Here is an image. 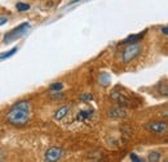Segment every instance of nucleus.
Here are the masks:
<instances>
[{"label":"nucleus","instance_id":"1","mask_svg":"<svg viewBox=\"0 0 168 162\" xmlns=\"http://www.w3.org/2000/svg\"><path fill=\"white\" fill-rule=\"evenodd\" d=\"M30 120V103L22 100L14 104L6 113V121L14 126H25Z\"/></svg>","mask_w":168,"mask_h":162},{"label":"nucleus","instance_id":"2","mask_svg":"<svg viewBox=\"0 0 168 162\" xmlns=\"http://www.w3.org/2000/svg\"><path fill=\"white\" fill-rule=\"evenodd\" d=\"M141 44L140 43H131L126 47L123 51V62L124 63H129L131 61H133L135 58L141 53Z\"/></svg>","mask_w":168,"mask_h":162},{"label":"nucleus","instance_id":"3","mask_svg":"<svg viewBox=\"0 0 168 162\" xmlns=\"http://www.w3.org/2000/svg\"><path fill=\"white\" fill-rule=\"evenodd\" d=\"M30 28V25L27 23V22H25V23H22V25H19L18 27H16L13 31H11L9 34H6V36H5V39H4V43L5 44H9V43H12V41H14L16 39H19L21 36H24L25 34H26V31Z\"/></svg>","mask_w":168,"mask_h":162},{"label":"nucleus","instance_id":"4","mask_svg":"<svg viewBox=\"0 0 168 162\" xmlns=\"http://www.w3.org/2000/svg\"><path fill=\"white\" fill-rule=\"evenodd\" d=\"M62 149L58 148V147H52V148H49L45 153V161L48 162H56L58 161L61 157H62Z\"/></svg>","mask_w":168,"mask_h":162},{"label":"nucleus","instance_id":"5","mask_svg":"<svg viewBox=\"0 0 168 162\" xmlns=\"http://www.w3.org/2000/svg\"><path fill=\"white\" fill-rule=\"evenodd\" d=\"M146 129L151 132H155V134H163L167 130V124L166 122H150L146 125Z\"/></svg>","mask_w":168,"mask_h":162},{"label":"nucleus","instance_id":"6","mask_svg":"<svg viewBox=\"0 0 168 162\" xmlns=\"http://www.w3.org/2000/svg\"><path fill=\"white\" fill-rule=\"evenodd\" d=\"M93 109L92 108H88V109H82L78 115H76V120L78 121H87L93 117Z\"/></svg>","mask_w":168,"mask_h":162},{"label":"nucleus","instance_id":"7","mask_svg":"<svg viewBox=\"0 0 168 162\" xmlns=\"http://www.w3.org/2000/svg\"><path fill=\"white\" fill-rule=\"evenodd\" d=\"M69 111H70V107H69V106L61 107V108L58 109V111L54 113V119H56V120H62L63 117L69 113Z\"/></svg>","mask_w":168,"mask_h":162},{"label":"nucleus","instance_id":"8","mask_svg":"<svg viewBox=\"0 0 168 162\" xmlns=\"http://www.w3.org/2000/svg\"><path fill=\"white\" fill-rule=\"evenodd\" d=\"M145 32L146 31H144L142 34H137V35H132V36H128V38L126 39V40H124L123 43H137L138 40H140V39H142L144 38V35H145Z\"/></svg>","mask_w":168,"mask_h":162},{"label":"nucleus","instance_id":"9","mask_svg":"<svg viewBox=\"0 0 168 162\" xmlns=\"http://www.w3.org/2000/svg\"><path fill=\"white\" fill-rule=\"evenodd\" d=\"M126 115H127V112L123 111V109H120V108H115L109 113V116H111V117H120V116H126Z\"/></svg>","mask_w":168,"mask_h":162},{"label":"nucleus","instance_id":"10","mask_svg":"<svg viewBox=\"0 0 168 162\" xmlns=\"http://www.w3.org/2000/svg\"><path fill=\"white\" fill-rule=\"evenodd\" d=\"M16 8H17V10H19V12H26V10L30 9V5L25 4V3H18V4L16 5Z\"/></svg>","mask_w":168,"mask_h":162},{"label":"nucleus","instance_id":"11","mask_svg":"<svg viewBox=\"0 0 168 162\" xmlns=\"http://www.w3.org/2000/svg\"><path fill=\"white\" fill-rule=\"evenodd\" d=\"M16 51H17V48H13L12 50H9V51H8V53H3L2 55H0V59H4V58H9L12 54L16 53Z\"/></svg>","mask_w":168,"mask_h":162},{"label":"nucleus","instance_id":"12","mask_svg":"<svg viewBox=\"0 0 168 162\" xmlns=\"http://www.w3.org/2000/svg\"><path fill=\"white\" fill-rule=\"evenodd\" d=\"M159 158H160V154L157 153V152H151V153L149 154V160H150V161H158Z\"/></svg>","mask_w":168,"mask_h":162},{"label":"nucleus","instance_id":"13","mask_svg":"<svg viewBox=\"0 0 168 162\" xmlns=\"http://www.w3.org/2000/svg\"><path fill=\"white\" fill-rule=\"evenodd\" d=\"M62 89V84L58 83V84H53L52 86H50V90H61Z\"/></svg>","mask_w":168,"mask_h":162},{"label":"nucleus","instance_id":"14","mask_svg":"<svg viewBox=\"0 0 168 162\" xmlns=\"http://www.w3.org/2000/svg\"><path fill=\"white\" fill-rule=\"evenodd\" d=\"M131 158H132V161H135V162H140L141 161V158H138L135 153H131Z\"/></svg>","mask_w":168,"mask_h":162},{"label":"nucleus","instance_id":"15","mask_svg":"<svg viewBox=\"0 0 168 162\" xmlns=\"http://www.w3.org/2000/svg\"><path fill=\"white\" fill-rule=\"evenodd\" d=\"M4 23H6V18H0V26L4 25Z\"/></svg>","mask_w":168,"mask_h":162},{"label":"nucleus","instance_id":"16","mask_svg":"<svg viewBox=\"0 0 168 162\" xmlns=\"http://www.w3.org/2000/svg\"><path fill=\"white\" fill-rule=\"evenodd\" d=\"M162 31H163V35H167V31H168V28H167V26H164V27L162 28Z\"/></svg>","mask_w":168,"mask_h":162}]
</instances>
